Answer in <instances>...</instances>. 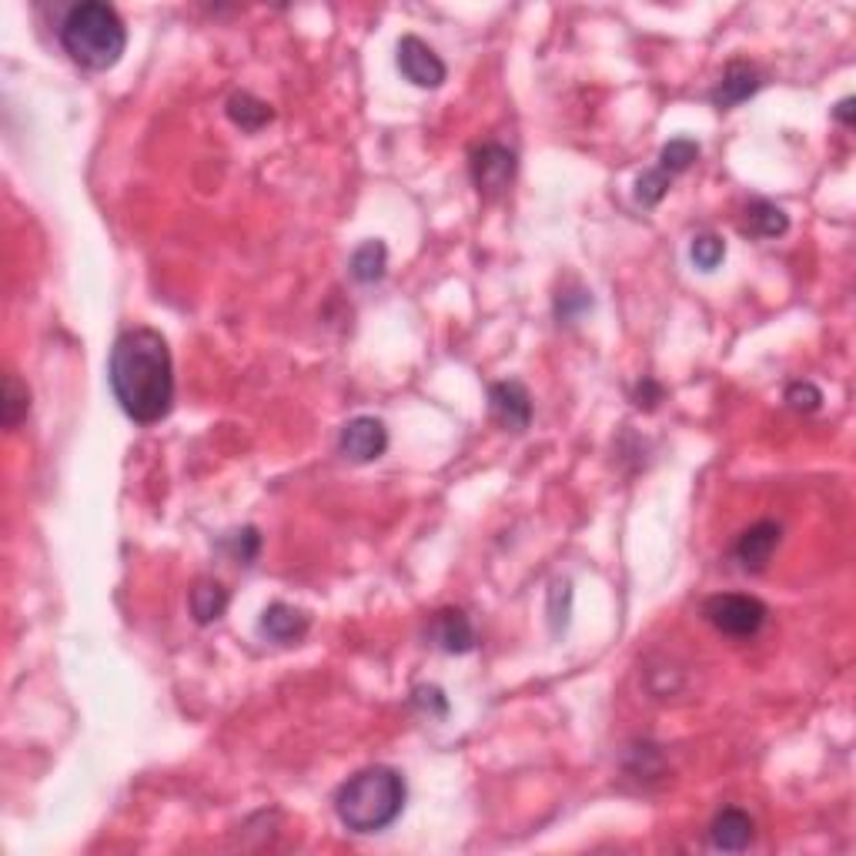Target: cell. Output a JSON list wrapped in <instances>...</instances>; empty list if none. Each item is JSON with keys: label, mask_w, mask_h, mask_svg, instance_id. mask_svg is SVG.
I'll return each mask as SVG.
<instances>
[{"label": "cell", "mask_w": 856, "mask_h": 856, "mask_svg": "<svg viewBox=\"0 0 856 856\" xmlns=\"http://www.w3.org/2000/svg\"><path fill=\"white\" fill-rule=\"evenodd\" d=\"M411 702H415L421 712H428V717H439V720L449 712V699L442 696L439 686H418V689L411 692Z\"/></svg>", "instance_id": "23"}, {"label": "cell", "mask_w": 856, "mask_h": 856, "mask_svg": "<svg viewBox=\"0 0 856 856\" xmlns=\"http://www.w3.org/2000/svg\"><path fill=\"white\" fill-rule=\"evenodd\" d=\"M31 411V388L28 382H21L14 372L4 375V425L18 428Z\"/></svg>", "instance_id": "18"}, {"label": "cell", "mask_w": 856, "mask_h": 856, "mask_svg": "<svg viewBox=\"0 0 856 856\" xmlns=\"http://www.w3.org/2000/svg\"><path fill=\"white\" fill-rule=\"evenodd\" d=\"M706 623L733 639H750L763 629L770 609L756 599V596H743V593H720L709 596L702 606Z\"/></svg>", "instance_id": "4"}, {"label": "cell", "mask_w": 856, "mask_h": 856, "mask_svg": "<svg viewBox=\"0 0 856 856\" xmlns=\"http://www.w3.org/2000/svg\"><path fill=\"white\" fill-rule=\"evenodd\" d=\"M699 158V145L692 137H676V140H669V145L659 152V171L662 175H669V178H676V175H682L692 161Z\"/></svg>", "instance_id": "19"}, {"label": "cell", "mask_w": 856, "mask_h": 856, "mask_svg": "<svg viewBox=\"0 0 856 856\" xmlns=\"http://www.w3.org/2000/svg\"><path fill=\"white\" fill-rule=\"evenodd\" d=\"M760 84H763V81H760V71H756L753 64L733 61V64L723 71L717 91H712V104H717V107H737V104L750 101V97L760 91Z\"/></svg>", "instance_id": "12"}, {"label": "cell", "mask_w": 856, "mask_h": 856, "mask_svg": "<svg viewBox=\"0 0 856 856\" xmlns=\"http://www.w3.org/2000/svg\"><path fill=\"white\" fill-rule=\"evenodd\" d=\"M107 378L131 421L155 425L168 418L175 405V362L161 332L145 325L121 332L111 348Z\"/></svg>", "instance_id": "1"}, {"label": "cell", "mask_w": 856, "mask_h": 856, "mask_svg": "<svg viewBox=\"0 0 856 856\" xmlns=\"http://www.w3.org/2000/svg\"><path fill=\"white\" fill-rule=\"evenodd\" d=\"M753 836H756V826L743 810H723L717 820L709 823V843L717 849H727V853L750 849Z\"/></svg>", "instance_id": "11"}, {"label": "cell", "mask_w": 856, "mask_h": 856, "mask_svg": "<svg viewBox=\"0 0 856 856\" xmlns=\"http://www.w3.org/2000/svg\"><path fill=\"white\" fill-rule=\"evenodd\" d=\"M740 228H743L747 234H753V238H780V234H786L790 218H786V211H783L780 205L756 198V201L747 205Z\"/></svg>", "instance_id": "14"}, {"label": "cell", "mask_w": 856, "mask_h": 856, "mask_svg": "<svg viewBox=\"0 0 856 856\" xmlns=\"http://www.w3.org/2000/svg\"><path fill=\"white\" fill-rule=\"evenodd\" d=\"M833 117L839 121V124H853V97H843L839 104H836V111H833Z\"/></svg>", "instance_id": "26"}, {"label": "cell", "mask_w": 856, "mask_h": 856, "mask_svg": "<svg viewBox=\"0 0 856 856\" xmlns=\"http://www.w3.org/2000/svg\"><path fill=\"white\" fill-rule=\"evenodd\" d=\"M261 636H268L271 643L278 646H295L305 639V633L312 629V616L305 609H295L289 603H271L264 613H261V623H258Z\"/></svg>", "instance_id": "10"}, {"label": "cell", "mask_w": 856, "mask_h": 856, "mask_svg": "<svg viewBox=\"0 0 856 856\" xmlns=\"http://www.w3.org/2000/svg\"><path fill=\"white\" fill-rule=\"evenodd\" d=\"M786 401L796 411H816L823 405V392L813 382H793L786 385Z\"/></svg>", "instance_id": "22"}, {"label": "cell", "mask_w": 856, "mask_h": 856, "mask_svg": "<svg viewBox=\"0 0 856 856\" xmlns=\"http://www.w3.org/2000/svg\"><path fill=\"white\" fill-rule=\"evenodd\" d=\"M669 185H672V178L662 175L659 168H653V171H646V175L636 181V201H639L643 208H656V205L666 198Z\"/></svg>", "instance_id": "21"}, {"label": "cell", "mask_w": 856, "mask_h": 856, "mask_svg": "<svg viewBox=\"0 0 856 856\" xmlns=\"http://www.w3.org/2000/svg\"><path fill=\"white\" fill-rule=\"evenodd\" d=\"M398 71H401V77L408 81V84H415V87H425V91H436V87H442L446 84V64H442V58L428 48L421 38H415V34H405L401 41H398Z\"/></svg>", "instance_id": "7"}, {"label": "cell", "mask_w": 856, "mask_h": 856, "mask_svg": "<svg viewBox=\"0 0 856 856\" xmlns=\"http://www.w3.org/2000/svg\"><path fill=\"white\" fill-rule=\"evenodd\" d=\"M228 545H231V552H234V559H241L244 565H251L254 559H258V549H261V535H258V529H241V532H231L228 535Z\"/></svg>", "instance_id": "24"}, {"label": "cell", "mask_w": 856, "mask_h": 856, "mask_svg": "<svg viewBox=\"0 0 856 856\" xmlns=\"http://www.w3.org/2000/svg\"><path fill=\"white\" fill-rule=\"evenodd\" d=\"M659 398H662V388H659L653 378H643V385H639V392H636V405H639V408H656Z\"/></svg>", "instance_id": "25"}, {"label": "cell", "mask_w": 856, "mask_h": 856, "mask_svg": "<svg viewBox=\"0 0 856 856\" xmlns=\"http://www.w3.org/2000/svg\"><path fill=\"white\" fill-rule=\"evenodd\" d=\"M61 48L84 71H111L127 48V28L111 4L84 0L61 21Z\"/></svg>", "instance_id": "3"}, {"label": "cell", "mask_w": 856, "mask_h": 856, "mask_svg": "<svg viewBox=\"0 0 856 856\" xmlns=\"http://www.w3.org/2000/svg\"><path fill=\"white\" fill-rule=\"evenodd\" d=\"M405 800H408V786L398 770L368 766L338 786L335 813L352 833H382L401 816Z\"/></svg>", "instance_id": "2"}, {"label": "cell", "mask_w": 856, "mask_h": 856, "mask_svg": "<svg viewBox=\"0 0 856 856\" xmlns=\"http://www.w3.org/2000/svg\"><path fill=\"white\" fill-rule=\"evenodd\" d=\"M385 449H388V428H385L382 418L358 415V418L345 421L342 436H338V452L348 462H358V466L375 462V459L385 456Z\"/></svg>", "instance_id": "6"}, {"label": "cell", "mask_w": 856, "mask_h": 856, "mask_svg": "<svg viewBox=\"0 0 856 856\" xmlns=\"http://www.w3.org/2000/svg\"><path fill=\"white\" fill-rule=\"evenodd\" d=\"M689 258L699 271H717L727 258V244L717 234H699V238H692Z\"/></svg>", "instance_id": "20"}, {"label": "cell", "mask_w": 856, "mask_h": 856, "mask_svg": "<svg viewBox=\"0 0 856 856\" xmlns=\"http://www.w3.org/2000/svg\"><path fill=\"white\" fill-rule=\"evenodd\" d=\"M469 171H472V181H476L479 195L495 198L515 178V152H509L505 145H499V140H489V145L472 152Z\"/></svg>", "instance_id": "5"}, {"label": "cell", "mask_w": 856, "mask_h": 856, "mask_svg": "<svg viewBox=\"0 0 856 856\" xmlns=\"http://www.w3.org/2000/svg\"><path fill=\"white\" fill-rule=\"evenodd\" d=\"M432 639L439 643L442 653L466 656L476 649V629L462 609H446L432 619Z\"/></svg>", "instance_id": "13"}, {"label": "cell", "mask_w": 856, "mask_h": 856, "mask_svg": "<svg viewBox=\"0 0 856 856\" xmlns=\"http://www.w3.org/2000/svg\"><path fill=\"white\" fill-rule=\"evenodd\" d=\"M780 539H783V529H780L776 522L763 519V522L750 525V529L737 539L733 555H737V562L747 568V573H763V568L770 565V559H773V552H776V545H780Z\"/></svg>", "instance_id": "9"}, {"label": "cell", "mask_w": 856, "mask_h": 856, "mask_svg": "<svg viewBox=\"0 0 856 856\" xmlns=\"http://www.w3.org/2000/svg\"><path fill=\"white\" fill-rule=\"evenodd\" d=\"M489 408L509 432H525L532 421V395L522 382H495L489 388Z\"/></svg>", "instance_id": "8"}, {"label": "cell", "mask_w": 856, "mask_h": 856, "mask_svg": "<svg viewBox=\"0 0 856 856\" xmlns=\"http://www.w3.org/2000/svg\"><path fill=\"white\" fill-rule=\"evenodd\" d=\"M228 603H231V596L218 580H198L191 589V616L198 626L218 623L228 613Z\"/></svg>", "instance_id": "15"}, {"label": "cell", "mask_w": 856, "mask_h": 856, "mask_svg": "<svg viewBox=\"0 0 856 856\" xmlns=\"http://www.w3.org/2000/svg\"><path fill=\"white\" fill-rule=\"evenodd\" d=\"M228 117H231L241 131L258 134L261 127H268V124L274 121V111H271V104H264L261 97H254V94H248V91H238V94L228 97Z\"/></svg>", "instance_id": "16"}, {"label": "cell", "mask_w": 856, "mask_h": 856, "mask_svg": "<svg viewBox=\"0 0 856 856\" xmlns=\"http://www.w3.org/2000/svg\"><path fill=\"white\" fill-rule=\"evenodd\" d=\"M348 268H352V278H355L358 284H375V281H382V278H385V268H388V248H385L378 238H375V241H365V244H358V248H355V254H352Z\"/></svg>", "instance_id": "17"}]
</instances>
